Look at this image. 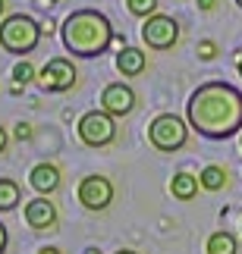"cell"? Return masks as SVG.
<instances>
[{"instance_id":"1","label":"cell","mask_w":242,"mask_h":254,"mask_svg":"<svg viewBox=\"0 0 242 254\" xmlns=\"http://www.w3.org/2000/svg\"><path fill=\"white\" fill-rule=\"evenodd\" d=\"M186 120L211 141L233 138L236 132H242V91L227 82L198 85L186 104Z\"/></svg>"},{"instance_id":"2","label":"cell","mask_w":242,"mask_h":254,"mask_svg":"<svg viewBox=\"0 0 242 254\" xmlns=\"http://www.w3.org/2000/svg\"><path fill=\"white\" fill-rule=\"evenodd\" d=\"M60 35H63L66 51L73 57H85V60L101 57L110 47V41L117 38L110 19L104 13H98V9H76V13H70L63 19Z\"/></svg>"},{"instance_id":"3","label":"cell","mask_w":242,"mask_h":254,"mask_svg":"<svg viewBox=\"0 0 242 254\" xmlns=\"http://www.w3.org/2000/svg\"><path fill=\"white\" fill-rule=\"evenodd\" d=\"M41 35H44V28L25 13H13L0 22V47L6 54H19V57L32 54L38 41H41Z\"/></svg>"},{"instance_id":"4","label":"cell","mask_w":242,"mask_h":254,"mask_svg":"<svg viewBox=\"0 0 242 254\" xmlns=\"http://www.w3.org/2000/svg\"><path fill=\"white\" fill-rule=\"evenodd\" d=\"M148 141H151V148H158L161 154H173L189 141V129L176 113H161V116H154L151 126H148Z\"/></svg>"},{"instance_id":"5","label":"cell","mask_w":242,"mask_h":254,"mask_svg":"<svg viewBox=\"0 0 242 254\" xmlns=\"http://www.w3.org/2000/svg\"><path fill=\"white\" fill-rule=\"evenodd\" d=\"M79 141L88 144V148H107L117 138V126H113V116L107 110H88L79 120Z\"/></svg>"},{"instance_id":"6","label":"cell","mask_w":242,"mask_h":254,"mask_svg":"<svg viewBox=\"0 0 242 254\" xmlns=\"http://www.w3.org/2000/svg\"><path fill=\"white\" fill-rule=\"evenodd\" d=\"M142 41L148 44L151 51H170V47L179 41V22L173 16L154 13V16L145 19V25H142Z\"/></svg>"},{"instance_id":"7","label":"cell","mask_w":242,"mask_h":254,"mask_svg":"<svg viewBox=\"0 0 242 254\" xmlns=\"http://www.w3.org/2000/svg\"><path fill=\"white\" fill-rule=\"evenodd\" d=\"M79 79V72H76V66L66 60V57H54V60H47V66L41 72H38V85L44 88V91L51 94H63L70 91Z\"/></svg>"},{"instance_id":"8","label":"cell","mask_w":242,"mask_h":254,"mask_svg":"<svg viewBox=\"0 0 242 254\" xmlns=\"http://www.w3.org/2000/svg\"><path fill=\"white\" fill-rule=\"evenodd\" d=\"M79 204L85 210H107L113 201V182L101 173H91L79 182Z\"/></svg>"},{"instance_id":"9","label":"cell","mask_w":242,"mask_h":254,"mask_svg":"<svg viewBox=\"0 0 242 254\" xmlns=\"http://www.w3.org/2000/svg\"><path fill=\"white\" fill-rule=\"evenodd\" d=\"M101 110H107L110 116H129L135 110V91L126 82H110L101 91Z\"/></svg>"},{"instance_id":"10","label":"cell","mask_w":242,"mask_h":254,"mask_svg":"<svg viewBox=\"0 0 242 254\" xmlns=\"http://www.w3.org/2000/svg\"><path fill=\"white\" fill-rule=\"evenodd\" d=\"M57 207L51 201H47V194H38V198H32L25 204V223H28V229H35V232H54L57 229Z\"/></svg>"},{"instance_id":"11","label":"cell","mask_w":242,"mask_h":254,"mask_svg":"<svg viewBox=\"0 0 242 254\" xmlns=\"http://www.w3.org/2000/svg\"><path fill=\"white\" fill-rule=\"evenodd\" d=\"M28 182H32V189L38 194H51L60 189V170L54 167V163H38V167H32V173H28Z\"/></svg>"},{"instance_id":"12","label":"cell","mask_w":242,"mask_h":254,"mask_svg":"<svg viewBox=\"0 0 242 254\" xmlns=\"http://www.w3.org/2000/svg\"><path fill=\"white\" fill-rule=\"evenodd\" d=\"M145 63H148V57H145V51H139V47H123L117 54V69L123 75H142Z\"/></svg>"},{"instance_id":"13","label":"cell","mask_w":242,"mask_h":254,"mask_svg":"<svg viewBox=\"0 0 242 254\" xmlns=\"http://www.w3.org/2000/svg\"><path fill=\"white\" fill-rule=\"evenodd\" d=\"M198 185H201L198 176H192V173H176V176L170 179V191H173V198H179V201H192V198H195V191H198Z\"/></svg>"},{"instance_id":"14","label":"cell","mask_w":242,"mask_h":254,"mask_svg":"<svg viewBox=\"0 0 242 254\" xmlns=\"http://www.w3.org/2000/svg\"><path fill=\"white\" fill-rule=\"evenodd\" d=\"M198 179H201V189H205V191H220L227 185V170L217 167V163H211V167L201 170Z\"/></svg>"},{"instance_id":"15","label":"cell","mask_w":242,"mask_h":254,"mask_svg":"<svg viewBox=\"0 0 242 254\" xmlns=\"http://www.w3.org/2000/svg\"><path fill=\"white\" fill-rule=\"evenodd\" d=\"M19 198H22V189H19V182L13 179H0V213H6V210H13Z\"/></svg>"},{"instance_id":"16","label":"cell","mask_w":242,"mask_h":254,"mask_svg":"<svg viewBox=\"0 0 242 254\" xmlns=\"http://www.w3.org/2000/svg\"><path fill=\"white\" fill-rule=\"evenodd\" d=\"M205 251L208 254H236V239L230 236L227 229H220V232H214V236L208 239Z\"/></svg>"},{"instance_id":"17","label":"cell","mask_w":242,"mask_h":254,"mask_svg":"<svg viewBox=\"0 0 242 254\" xmlns=\"http://www.w3.org/2000/svg\"><path fill=\"white\" fill-rule=\"evenodd\" d=\"M126 6H129L132 16H142V19L158 13V0H126Z\"/></svg>"},{"instance_id":"18","label":"cell","mask_w":242,"mask_h":254,"mask_svg":"<svg viewBox=\"0 0 242 254\" xmlns=\"http://www.w3.org/2000/svg\"><path fill=\"white\" fill-rule=\"evenodd\" d=\"M13 79H16V85H19V88L28 85V82L35 79V66L28 63V60H19V63L13 66Z\"/></svg>"},{"instance_id":"19","label":"cell","mask_w":242,"mask_h":254,"mask_svg":"<svg viewBox=\"0 0 242 254\" xmlns=\"http://www.w3.org/2000/svg\"><path fill=\"white\" fill-rule=\"evenodd\" d=\"M198 57H201V60H214V57H217V44L214 41H201L198 44Z\"/></svg>"},{"instance_id":"20","label":"cell","mask_w":242,"mask_h":254,"mask_svg":"<svg viewBox=\"0 0 242 254\" xmlns=\"http://www.w3.org/2000/svg\"><path fill=\"white\" fill-rule=\"evenodd\" d=\"M16 138L19 141H28V138H32V126H28V123H19L16 126Z\"/></svg>"},{"instance_id":"21","label":"cell","mask_w":242,"mask_h":254,"mask_svg":"<svg viewBox=\"0 0 242 254\" xmlns=\"http://www.w3.org/2000/svg\"><path fill=\"white\" fill-rule=\"evenodd\" d=\"M195 3H198V9H201V13H211V9L217 6V0H195Z\"/></svg>"},{"instance_id":"22","label":"cell","mask_w":242,"mask_h":254,"mask_svg":"<svg viewBox=\"0 0 242 254\" xmlns=\"http://www.w3.org/2000/svg\"><path fill=\"white\" fill-rule=\"evenodd\" d=\"M6 242H9V236H6V226H3V223H0V254L6 251Z\"/></svg>"},{"instance_id":"23","label":"cell","mask_w":242,"mask_h":254,"mask_svg":"<svg viewBox=\"0 0 242 254\" xmlns=\"http://www.w3.org/2000/svg\"><path fill=\"white\" fill-rule=\"evenodd\" d=\"M6 144H9V135H6V129H3V126H0V154L6 151Z\"/></svg>"},{"instance_id":"24","label":"cell","mask_w":242,"mask_h":254,"mask_svg":"<svg viewBox=\"0 0 242 254\" xmlns=\"http://www.w3.org/2000/svg\"><path fill=\"white\" fill-rule=\"evenodd\" d=\"M38 254H63V251H60V248H54V245H47V248H41Z\"/></svg>"},{"instance_id":"25","label":"cell","mask_w":242,"mask_h":254,"mask_svg":"<svg viewBox=\"0 0 242 254\" xmlns=\"http://www.w3.org/2000/svg\"><path fill=\"white\" fill-rule=\"evenodd\" d=\"M117 254H139V251H132V248H120Z\"/></svg>"},{"instance_id":"26","label":"cell","mask_w":242,"mask_h":254,"mask_svg":"<svg viewBox=\"0 0 242 254\" xmlns=\"http://www.w3.org/2000/svg\"><path fill=\"white\" fill-rule=\"evenodd\" d=\"M3 9H6V0H0V16H3Z\"/></svg>"},{"instance_id":"27","label":"cell","mask_w":242,"mask_h":254,"mask_svg":"<svg viewBox=\"0 0 242 254\" xmlns=\"http://www.w3.org/2000/svg\"><path fill=\"white\" fill-rule=\"evenodd\" d=\"M85 254H101V251H98V248H88V251H85Z\"/></svg>"},{"instance_id":"28","label":"cell","mask_w":242,"mask_h":254,"mask_svg":"<svg viewBox=\"0 0 242 254\" xmlns=\"http://www.w3.org/2000/svg\"><path fill=\"white\" fill-rule=\"evenodd\" d=\"M236 69H239V75H242V57H239V66H236Z\"/></svg>"},{"instance_id":"29","label":"cell","mask_w":242,"mask_h":254,"mask_svg":"<svg viewBox=\"0 0 242 254\" xmlns=\"http://www.w3.org/2000/svg\"><path fill=\"white\" fill-rule=\"evenodd\" d=\"M47 3H60V0H47Z\"/></svg>"},{"instance_id":"30","label":"cell","mask_w":242,"mask_h":254,"mask_svg":"<svg viewBox=\"0 0 242 254\" xmlns=\"http://www.w3.org/2000/svg\"><path fill=\"white\" fill-rule=\"evenodd\" d=\"M236 3H239V6H242V0H236Z\"/></svg>"}]
</instances>
